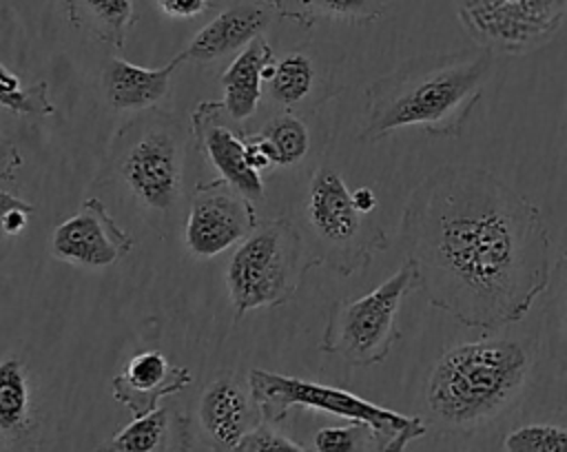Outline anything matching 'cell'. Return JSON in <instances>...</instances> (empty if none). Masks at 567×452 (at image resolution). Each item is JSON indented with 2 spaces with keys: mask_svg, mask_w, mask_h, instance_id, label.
I'll list each match as a JSON object with an SVG mask.
<instances>
[{
  "mask_svg": "<svg viewBox=\"0 0 567 452\" xmlns=\"http://www.w3.org/2000/svg\"><path fill=\"white\" fill-rule=\"evenodd\" d=\"M401 239L416 290L467 328L520 321L549 286L543 213L481 166H441L421 179L405 202Z\"/></svg>",
  "mask_w": 567,
  "mask_h": 452,
  "instance_id": "6da1fadb",
  "label": "cell"
},
{
  "mask_svg": "<svg viewBox=\"0 0 567 452\" xmlns=\"http://www.w3.org/2000/svg\"><path fill=\"white\" fill-rule=\"evenodd\" d=\"M496 66L489 47L441 55H416L365 89L363 142H377L399 129L427 135H458L481 102Z\"/></svg>",
  "mask_w": 567,
  "mask_h": 452,
  "instance_id": "7a4b0ae2",
  "label": "cell"
},
{
  "mask_svg": "<svg viewBox=\"0 0 567 452\" xmlns=\"http://www.w3.org/2000/svg\"><path fill=\"white\" fill-rule=\"evenodd\" d=\"M534 355L518 339H481L450 348L427 379V408L450 430H472L501 414L523 390Z\"/></svg>",
  "mask_w": 567,
  "mask_h": 452,
  "instance_id": "3957f363",
  "label": "cell"
},
{
  "mask_svg": "<svg viewBox=\"0 0 567 452\" xmlns=\"http://www.w3.org/2000/svg\"><path fill=\"white\" fill-rule=\"evenodd\" d=\"M315 266L321 264L306 250L303 235L292 219H259L255 230L237 244L226 270L235 321L250 310L288 304Z\"/></svg>",
  "mask_w": 567,
  "mask_h": 452,
  "instance_id": "277c9868",
  "label": "cell"
},
{
  "mask_svg": "<svg viewBox=\"0 0 567 452\" xmlns=\"http://www.w3.org/2000/svg\"><path fill=\"white\" fill-rule=\"evenodd\" d=\"M106 168L144 210L171 215L184 179V148L175 117L155 106L140 111L115 133Z\"/></svg>",
  "mask_w": 567,
  "mask_h": 452,
  "instance_id": "5b68a950",
  "label": "cell"
},
{
  "mask_svg": "<svg viewBox=\"0 0 567 452\" xmlns=\"http://www.w3.org/2000/svg\"><path fill=\"white\" fill-rule=\"evenodd\" d=\"M246 379L255 401L261 408L264 419L270 423L284 421L290 410H315L334 414L368 425L377 436L379 452H403L408 443L427 432L423 419L381 408L334 386L303 381L299 377L279 374L264 368L248 370Z\"/></svg>",
  "mask_w": 567,
  "mask_h": 452,
  "instance_id": "8992f818",
  "label": "cell"
},
{
  "mask_svg": "<svg viewBox=\"0 0 567 452\" xmlns=\"http://www.w3.org/2000/svg\"><path fill=\"white\" fill-rule=\"evenodd\" d=\"M306 224L312 235V255L339 277L365 270L374 253L388 248L383 226L357 208L343 177L328 166H319L306 193Z\"/></svg>",
  "mask_w": 567,
  "mask_h": 452,
  "instance_id": "52a82bcc",
  "label": "cell"
},
{
  "mask_svg": "<svg viewBox=\"0 0 567 452\" xmlns=\"http://www.w3.org/2000/svg\"><path fill=\"white\" fill-rule=\"evenodd\" d=\"M412 290H416V268L405 259L392 277L368 295L334 301L326 319L319 350L354 368L383 363L401 339L396 317L403 299Z\"/></svg>",
  "mask_w": 567,
  "mask_h": 452,
  "instance_id": "ba28073f",
  "label": "cell"
},
{
  "mask_svg": "<svg viewBox=\"0 0 567 452\" xmlns=\"http://www.w3.org/2000/svg\"><path fill=\"white\" fill-rule=\"evenodd\" d=\"M458 16L481 47L525 53L560 27L567 0H458Z\"/></svg>",
  "mask_w": 567,
  "mask_h": 452,
  "instance_id": "9c48e42d",
  "label": "cell"
},
{
  "mask_svg": "<svg viewBox=\"0 0 567 452\" xmlns=\"http://www.w3.org/2000/svg\"><path fill=\"white\" fill-rule=\"evenodd\" d=\"M259 224L255 202L224 177L197 182L186 213L184 242L195 257H215L248 237Z\"/></svg>",
  "mask_w": 567,
  "mask_h": 452,
  "instance_id": "30bf717a",
  "label": "cell"
},
{
  "mask_svg": "<svg viewBox=\"0 0 567 452\" xmlns=\"http://www.w3.org/2000/svg\"><path fill=\"white\" fill-rule=\"evenodd\" d=\"M135 248V239L115 222L97 197L82 202L80 210L55 226L51 253L55 259L82 268H111Z\"/></svg>",
  "mask_w": 567,
  "mask_h": 452,
  "instance_id": "8fae6325",
  "label": "cell"
},
{
  "mask_svg": "<svg viewBox=\"0 0 567 452\" xmlns=\"http://www.w3.org/2000/svg\"><path fill=\"white\" fill-rule=\"evenodd\" d=\"M221 102H199L190 113V137L202 157H206L235 188L250 202L264 199V179L246 160V137L230 126Z\"/></svg>",
  "mask_w": 567,
  "mask_h": 452,
  "instance_id": "7c38bea8",
  "label": "cell"
},
{
  "mask_svg": "<svg viewBox=\"0 0 567 452\" xmlns=\"http://www.w3.org/2000/svg\"><path fill=\"white\" fill-rule=\"evenodd\" d=\"M261 421L264 414L248 379H239L233 370L219 372L202 392L199 423L219 452H230Z\"/></svg>",
  "mask_w": 567,
  "mask_h": 452,
  "instance_id": "4fadbf2b",
  "label": "cell"
},
{
  "mask_svg": "<svg viewBox=\"0 0 567 452\" xmlns=\"http://www.w3.org/2000/svg\"><path fill=\"white\" fill-rule=\"evenodd\" d=\"M190 383L193 374L186 366L168 361L159 350H144L113 377L111 390L133 417H142L157 410L164 397L177 394Z\"/></svg>",
  "mask_w": 567,
  "mask_h": 452,
  "instance_id": "5bb4252c",
  "label": "cell"
},
{
  "mask_svg": "<svg viewBox=\"0 0 567 452\" xmlns=\"http://www.w3.org/2000/svg\"><path fill=\"white\" fill-rule=\"evenodd\" d=\"M275 9L268 2L241 0L202 27L175 58L184 62H213L244 49L270 24Z\"/></svg>",
  "mask_w": 567,
  "mask_h": 452,
  "instance_id": "9a60e30c",
  "label": "cell"
},
{
  "mask_svg": "<svg viewBox=\"0 0 567 452\" xmlns=\"http://www.w3.org/2000/svg\"><path fill=\"white\" fill-rule=\"evenodd\" d=\"M275 51L264 35L248 42L221 75L224 111L233 122L248 120L261 100V84L275 73Z\"/></svg>",
  "mask_w": 567,
  "mask_h": 452,
  "instance_id": "2e32d148",
  "label": "cell"
},
{
  "mask_svg": "<svg viewBox=\"0 0 567 452\" xmlns=\"http://www.w3.org/2000/svg\"><path fill=\"white\" fill-rule=\"evenodd\" d=\"M182 62L173 58L159 69H144L122 58H111L102 71V86L109 104L117 111L153 109L166 97L173 71Z\"/></svg>",
  "mask_w": 567,
  "mask_h": 452,
  "instance_id": "e0dca14e",
  "label": "cell"
},
{
  "mask_svg": "<svg viewBox=\"0 0 567 452\" xmlns=\"http://www.w3.org/2000/svg\"><path fill=\"white\" fill-rule=\"evenodd\" d=\"M64 11L71 27L111 49L124 47L137 20L133 0H64Z\"/></svg>",
  "mask_w": 567,
  "mask_h": 452,
  "instance_id": "ac0fdd59",
  "label": "cell"
},
{
  "mask_svg": "<svg viewBox=\"0 0 567 452\" xmlns=\"http://www.w3.org/2000/svg\"><path fill=\"white\" fill-rule=\"evenodd\" d=\"M272 9L279 18L310 29L317 22H372L383 16L385 0H275Z\"/></svg>",
  "mask_w": 567,
  "mask_h": 452,
  "instance_id": "d6986e66",
  "label": "cell"
},
{
  "mask_svg": "<svg viewBox=\"0 0 567 452\" xmlns=\"http://www.w3.org/2000/svg\"><path fill=\"white\" fill-rule=\"evenodd\" d=\"M31 383L27 366L18 357L0 361V430L22 436L31 428Z\"/></svg>",
  "mask_w": 567,
  "mask_h": 452,
  "instance_id": "ffe728a7",
  "label": "cell"
},
{
  "mask_svg": "<svg viewBox=\"0 0 567 452\" xmlns=\"http://www.w3.org/2000/svg\"><path fill=\"white\" fill-rule=\"evenodd\" d=\"M268 155L272 166H292L301 162L310 146L308 126L292 113L268 120L259 131L246 133Z\"/></svg>",
  "mask_w": 567,
  "mask_h": 452,
  "instance_id": "44dd1931",
  "label": "cell"
},
{
  "mask_svg": "<svg viewBox=\"0 0 567 452\" xmlns=\"http://www.w3.org/2000/svg\"><path fill=\"white\" fill-rule=\"evenodd\" d=\"M268 93L275 102L284 104L286 109L299 106L306 102L317 84V69L312 58L306 53H288L275 64L272 78L266 82Z\"/></svg>",
  "mask_w": 567,
  "mask_h": 452,
  "instance_id": "7402d4cb",
  "label": "cell"
},
{
  "mask_svg": "<svg viewBox=\"0 0 567 452\" xmlns=\"http://www.w3.org/2000/svg\"><path fill=\"white\" fill-rule=\"evenodd\" d=\"M171 412L166 408H157L148 414L133 417L128 425H124L109 443L111 452H157L168 436Z\"/></svg>",
  "mask_w": 567,
  "mask_h": 452,
  "instance_id": "603a6c76",
  "label": "cell"
},
{
  "mask_svg": "<svg viewBox=\"0 0 567 452\" xmlns=\"http://www.w3.org/2000/svg\"><path fill=\"white\" fill-rule=\"evenodd\" d=\"M0 106L20 115H53L55 106L49 100V84L35 82L22 86L18 75L0 64Z\"/></svg>",
  "mask_w": 567,
  "mask_h": 452,
  "instance_id": "cb8c5ba5",
  "label": "cell"
},
{
  "mask_svg": "<svg viewBox=\"0 0 567 452\" xmlns=\"http://www.w3.org/2000/svg\"><path fill=\"white\" fill-rule=\"evenodd\" d=\"M505 452H567V428L556 423H525L507 432Z\"/></svg>",
  "mask_w": 567,
  "mask_h": 452,
  "instance_id": "d4e9b609",
  "label": "cell"
},
{
  "mask_svg": "<svg viewBox=\"0 0 567 452\" xmlns=\"http://www.w3.org/2000/svg\"><path fill=\"white\" fill-rule=\"evenodd\" d=\"M370 445L379 450L374 432L359 421H350L348 425L319 428L312 434L315 452H368Z\"/></svg>",
  "mask_w": 567,
  "mask_h": 452,
  "instance_id": "484cf974",
  "label": "cell"
},
{
  "mask_svg": "<svg viewBox=\"0 0 567 452\" xmlns=\"http://www.w3.org/2000/svg\"><path fill=\"white\" fill-rule=\"evenodd\" d=\"M230 452H306L299 443L288 439L286 434L259 425L257 430L248 432Z\"/></svg>",
  "mask_w": 567,
  "mask_h": 452,
  "instance_id": "4316f807",
  "label": "cell"
},
{
  "mask_svg": "<svg viewBox=\"0 0 567 452\" xmlns=\"http://www.w3.org/2000/svg\"><path fill=\"white\" fill-rule=\"evenodd\" d=\"M33 213H35L33 204L0 188V242L7 237L20 235L27 228L29 217Z\"/></svg>",
  "mask_w": 567,
  "mask_h": 452,
  "instance_id": "83f0119b",
  "label": "cell"
},
{
  "mask_svg": "<svg viewBox=\"0 0 567 452\" xmlns=\"http://www.w3.org/2000/svg\"><path fill=\"white\" fill-rule=\"evenodd\" d=\"M155 4L168 18H195L210 7L208 0H155Z\"/></svg>",
  "mask_w": 567,
  "mask_h": 452,
  "instance_id": "f1b7e54d",
  "label": "cell"
},
{
  "mask_svg": "<svg viewBox=\"0 0 567 452\" xmlns=\"http://www.w3.org/2000/svg\"><path fill=\"white\" fill-rule=\"evenodd\" d=\"M20 166H22V155L18 146L7 135L0 133V182L13 179Z\"/></svg>",
  "mask_w": 567,
  "mask_h": 452,
  "instance_id": "f546056e",
  "label": "cell"
},
{
  "mask_svg": "<svg viewBox=\"0 0 567 452\" xmlns=\"http://www.w3.org/2000/svg\"><path fill=\"white\" fill-rule=\"evenodd\" d=\"M352 199H354L357 208L363 213H374L377 204H379L372 188H368V186H359L357 191H352Z\"/></svg>",
  "mask_w": 567,
  "mask_h": 452,
  "instance_id": "4dcf8cb0",
  "label": "cell"
},
{
  "mask_svg": "<svg viewBox=\"0 0 567 452\" xmlns=\"http://www.w3.org/2000/svg\"><path fill=\"white\" fill-rule=\"evenodd\" d=\"M560 268H563V277H565V317H567V250L560 255Z\"/></svg>",
  "mask_w": 567,
  "mask_h": 452,
  "instance_id": "1f68e13d",
  "label": "cell"
},
{
  "mask_svg": "<svg viewBox=\"0 0 567 452\" xmlns=\"http://www.w3.org/2000/svg\"><path fill=\"white\" fill-rule=\"evenodd\" d=\"M259 2H268V4H275V0H259Z\"/></svg>",
  "mask_w": 567,
  "mask_h": 452,
  "instance_id": "d6a6232c",
  "label": "cell"
},
{
  "mask_svg": "<svg viewBox=\"0 0 567 452\" xmlns=\"http://www.w3.org/2000/svg\"><path fill=\"white\" fill-rule=\"evenodd\" d=\"M0 436H2V430H0Z\"/></svg>",
  "mask_w": 567,
  "mask_h": 452,
  "instance_id": "836d02e7",
  "label": "cell"
}]
</instances>
